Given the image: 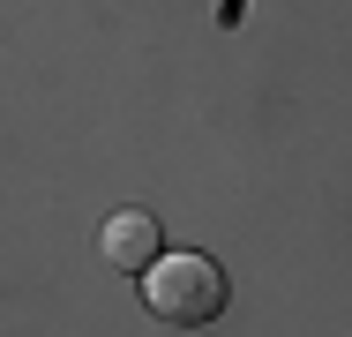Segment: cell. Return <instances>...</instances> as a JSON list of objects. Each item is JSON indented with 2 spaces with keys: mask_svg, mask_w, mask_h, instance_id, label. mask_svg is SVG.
<instances>
[{
  "mask_svg": "<svg viewBox=\"0 0 352 337\" xmlns=\"http://www.w3.org/2000/svg\"><path fill=\"white\" fill-rule=\"evenodd\" d=\"M142 300H150V315L157 323H173V330H203L225 315V270L210 255H157V263L142 270Z\"/></svg>",
  "mask_w": 352,
  "mask_h": 337,
  "instance_id": "cell-1",
  "label": "cell"
},
{
  "mask_svg": "<svg viewBox=\"0 0 352 337\" xmlns=\"http://www.w3.org/2000/svg\"><path fill=\"white\" fill-rule=\"evenodd\" d=\"M157 240H165V232H157L150 210H120V217H105V240H98V248H105V263H113V270H135V277H142V270L165 255Z\"/></svg>",
  "mask_w": 352,
  "mask_h": 337,
  "instance_id": "cell-2",
  "label": "cell"
}]
</instances>
